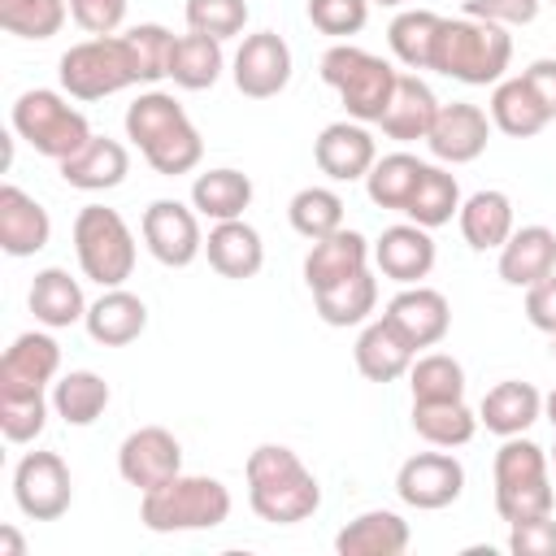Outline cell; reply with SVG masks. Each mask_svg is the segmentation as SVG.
<instances>
[{
  "instance_id": "18",
  "label": "cell",
  "mask_w": 556,
  "mask_h": 556,
  "mask_svg": "<svg viewBox=\"0 0 556 556\" xmlns=\"http://www.w3.org/2000/svg\"><path fill=\"white\" fill-rule=\"evenodd\" d=\"M313 161L326 178L356 182L374 169L378 148H374V135L365 130V122H330L313 143Z\"/></svg>"
},
{
  "instance_id": "6",
  "label": "cell",
  "mask_w": 556,
  "mask_h": 556,
  "mask_svg": "<svg viewBox=\"0 0 556 556\" xmlns=\"http://www.w3.org/2000/svg\"><path fill=\"white\" fill-rule=\"evenodd\" d=\"M317 70H321V83L343 100L352 122H378L395 91V78H400V70H391V61H382L356 43L326 48Z\"/></svg>"
},
{
  "instance_id": "42",
  "label": "cell",
  "mask_w": 556,
  "mask_h": 556,
  "mask_svg": "<svg viewBox=\"0 0 556 556\" xmlns=\"http://www.w3.org/2000/svg\"><path fill=\"white\" fill-rule=\"evenodd\" d=\"M287 217H291V230L304 235V239H326L343 226V200L330 191V187H304L291 195L287 204Z\"/></svg>"
},
{
  "instance_id": "2",
  "label": "cell",
  "mask_w": 556,
  "mask_h": 556,
  "mask_svg": "<svg viewBox=\"0 0 556 556\" xmlns=\"http://www.w3.org/2000/svg\"><path fill=\"white\" fill-rule=\"evenodd\" d=\"M126 139L165 178L191 174L200 165V156H204L200 130L191 126L187 109L169 91H143V96H135L126 104Z\"/></svg>"
},
{
  "instance_id": "3",
  "label": "cell",
  "mask_w": 556,
  "mask_h": 556,
  "mask_svg": "<svg viewBox=\"0 0 556 556\" xmlns=\"http://www.w3.org/2000/svg\"><path fill=\"white\" fill-rule=\"evenodd\" d=\"M513 61V39L495 22L478 17H443L434 35L430 70L465 83V87H495Z\"/></svg>"
},
{
  "instance_id": "5",
  "label": "cell",
  "mask_w": 556,
  "mask_h": 556,
  "mask_svg": "<svg viewBox=\"0 0 556 556\" xmlns=\"http://www.w3.org/2000/svg\"><path fill=\"white\" fill-rule=\"evenodd\" d=\"M495 513L513 526V521H526V517H543L552 513L556 504V491H552V460L547 452L526 439V434H513L500 443L495 452Z\"/></svg>"
},
{
  "instance_id": "56",
  "label": "cell",
  "mask_w": 556,
  "mask_h": 556,
  "mask_svg": "<svg viewBox=\"0 0 556 556\" xmlns=\"http://www.w3.org/2000/svg\"><path fill=\"white\" fill-rule=\"evenodd\" d=\"M547 460H552V469H556V447H552V452H547Z\"/></svg>"
},
{
  "instance_id": "47",
  "label": "cell",
  "mask_w": 556,
  "mask_h": 556,
  "mask_svg": "<svg viewBox=\"0 0 556 556\" xmlns=\"http://www.w3.org/2000/svg\"><path fill=\"white\" fill-rule=\"evenodd\" d=\"M308 22L321 35H361L369 22V0H308Z\"/></svg>"
},
{
  "instance_id": "40",
  "label": "cell",
  "mask_w": 556,
  "mask_h": 556,
  "mask_svg": "<svg viewBox=\"0 0 556 556\" xmlns=\"http://www.w3.org/2000/svg\"><path fill=\"white\" fill-rule=\"evenodd\" d=\"M413 430L430 447H465L478 434V413L465 408V400L443 404H413Z\"/></svg>"
},
{
  "instance_id": "52",
  "label": "cell",
  "mask_w": 556,
  "mask_h": 556,
  "mask_svg": "<svg viewBox=\"0 0 556 556\" xmlns=\"http://www.w3.org/2000/svg\"><path fill=\"white\" fill-rule=\"evenodd\" d=\"M521 78L534 91V100L547 109V117H556V61L552 56H539V61H530L521 70Z\"/></svg>"
},
{
  "instance_id": "14",
  "label": "cell",
  "mask_w": 556,
  "mask_h": 556,
  "mask_svg": "<svg viewBox=\"0 0 556 556\" xmlns=\"http://www.w3.org/2000/svg\"><path fill=\"white\" fill-rule=\"evenodd\" d=\"M235 87L248 100H269L291 83V48L278 30H256L239 43L235 52V70H230Z\"/></svg>"
},
{
  "instance_id": "21",
  "label": "cell",
  "mask_w": 556,
  "mask_h": 556,
  "mask_svg": "<svg viewBox=\"0 0 556 556\" xmlns=\"http://www.w3.org/2000/svg\"><path fill=\"white\" fill-rule=\"evenodd\" d=\"M52 239V222H48V208L26 195L22 187L4 182L0 187V248L9 256H35L43 252Z\"/></svg>"
},
{
  "instance_id": "49",
  "label": "cell",
  "mask_w": 556,
  "mask_h": 556,
  "mask_svg": "<svg viewBox=\"0 0 556 556\" xmlns=\"http://www.w3.org/2000/svg\"><path fill=\"white\" fill-rule=\"evenodd\" d=\"M465 17L495 22V26H530L539 17V0H465Z\"/></svg>"
},
{
  "instance_id": "4",
  "label": "cell",
  "mask_w": 556,
  "mask_h": 556,
  "mask_svg": "<svg viewBox=\"0 0 556 556\" xmlns=\"http://www.w3.org/2000/svg\"><path fill=\"white\" fill-rule=\"evenodd\" d=\"M226 517H230V491L204 473H178L165 486L139 495V521L152 534L217 530Z\"/></svg>"
},
{
  "instance_id": "26",
  "label": "cell",
  "mask_w": 556,
  "mask_h": 556,
  "mask_svg": "<svg viewBox=\"0 0 556 556\" xmlns=\"http://www.w3.org/2000/svg\"><path fill=\"white\" fill-rule=\"evenodd\" d=\"M126 174H130V152L109 135H91L74 156L61 161V178L78 191H109Z\"/></svg>"
},
{
  "instance_id": "39",
  "label": "cell",
  "mask_w": 556,
  "mask_h": 556,
  "mask_svg": "<svg viewBox=\"0 0 556 556\" xmlns=\"http://www.w3.org/2000/svg\"><path fill=\"white\" fill-rule=\"evenodd\" d=\"M439 13L430 9H404L391 17L387 26V43L395 52V61L404 70H430V56H434V35H439Z\"/></svg>"
},
{
  "instance_id": "10",
  "label": "cell",
  "mask_w": 556,
  "mask_h": 556,
  "mask_svg": "<svg viewBox=\"0 0 556 556\" xmlns=\"http://www.w3.org/2000/svg\"><path fill=\"white\" fill-rule=\"evenodd\" d=\"M13 500L30 521H56L74 504L70 469L56 452H26L13 469Z\"/></svg>"
},
{
  "instance_id": "58",
  "label": "cell",
  "mask_w": 556,
  "mask_h": 556,
  "mask_svg": "<svg viewBox=\"0 0 556 556\" xmlns=\"http://www.w3.org/2000/svg\"><path fill=\"white\" fill-rule=\"evenodd\" d=\"M552 4H556V0H552Z\"/></svg>"
},
{
  "instance_id": "31",
  "label": "cell",
  "mask_w": 556,
  "mask_h": 556,
  "mask_svg": "<svg viewBox=\"0 0 556 556\" xmlns=\"http://www.w3.org/2000/svg\"><path fill=\"white\" fill-rule=\"evenodd\" d=\"M26 300H30L35 321L48 326V330H65V326H74V321L87 317L83 287H78V278H70V269H61V265L39 269L35 282H30V295H26Z\"/></svg>"
},
{
  "instance_id": "48",
  "label": "cell",
  "mask_w": 556,
  "mask_h": 556,
  "mask_svg": "<svg viewBox=\"0 0 556 556\" xmlns=\"http://www.w3.org/2000/svg\"><path fill=\"white\" fill-rule=\"evenodd\" d=\"M508 552L513 556H556V521H552V513L513 521L508 526Z\"/></svg>"
},
{
  "instance_id": "11",
  "label": "cell",
  "mask_w": 556,
  "mask_h": 556,
  "mask_svg": "<svg viewBox=\"0 0 556 556\" xmlns=\"http://www.w3.org/2000/svg\"><path fill=\"white\" fill-rule=\"evenodd\" d=\"M143 243L148 252L169 265V269H187L200 252H204V235H200V213L187 208L182 200H152L143 208Z\"/></svg>"
},
{
  "instance_id": "54",
  "label": "cell",
  "mask_w": 556,
  "mask_h": 556,
  "mask_svg": "<svg viewBox=\"0 0 556 556\" xmlns=\"http://www.w3.org/2000/svg\"><path fill=\"white\" fill-rule=\"evenodd\" d=\"M543 417H547V421H552V430H556V387L543 395Z\"/></svg>"
},
{
  "instance_id": "45",
  "label": "cell",
  "mask_w": 556,
  "mask_h": 556,
  "mask_svg": "<svg viewBox=\"0 0 556 556\" xmlns=\"http://www.w3.org/2000/svg\"><path fill=\"white\" fill-rule=\"evenodd\" d=\"M187 26L195 35L235 39L248 26V4L243 0H187Z\"/></svg>"
},
{
  "instance_id": "9",
  "label": "cell",
  "mask_w": 556,
  "mask_h": 556,
  "mask_svg": "<svg viewBox=\"0 0 556 556\" xmlns=\"http://www.w3.org/2000/svg\"><path fill=\"white\" fill-rule=\"evenodd\" d=\"M135 83L139 74H135V61L122 35H91L61 56V87L74 100H104Z\"/></svg>"
},
{
  "instance_id": "8",
  "label": "cell",
  "mask_w": 556,
  "mask_h": 556,
  "mask_svg": "<svg viewBox=\"0 0 556 556\" xmlns=\"http://www.w3.org/2000/svg\"><path fill=\"white\" fill-rule=\"evenodd\" d=\"M13 135L26 139L39 156L61 165L65 156H74L91 139V126L61 91L35 87V91H22L13 100Z\"/></svg>"
},
{
  "instance_id": "35",
  "label": "cell",
  "mask_w": 556,
  "mask_h": 556,
  "mask_svg": "<svg viewBox=\"0 0 556 556\" xmlns=\"http://www.w3.org/2000/svg\"><path fill=\"white\" fill-rule=\"evenodd\" d=\"M313 304H317V317L326 326H361L378 308V278L369 269H361L334 287L313 291Z\"/></svg>"
},
{
  "instance_id": "33",
  "label": "cell",
  "mask_w": 556,
  "mask_h": 556,
  "mask_svg": "<svg viewBox=\"0 0 556 556\" xmlns=\"http://www.w3.org/2000/svg\"><path fill=\"white\" fill-rule=\"evenodd\" d=\"M547 109L534 100V91L526 87V78H500L491 91V126L504 130L508 139H534L547 126Z\"/></svg>"
},
{
  "instance_id": "24",
  "label": "cell",
  "mask_w": 556,
  "mask_h": 556,
  "mask_svg": "<svg viewBox=\"0 0 556 556\" xmlns=\"http://www.w3.org/2000/svg\"><path fill=\"white\" fill-rule=\"evenodd\" d=\"M87 334L104 348H126L135 343L143 330H148V304L126 291V287H104V295L96 304H87V317H83Z\"/></svg>"
},
{
  "instance_id": "27",
  "label": "cell",
  "mask_w": 556,
  "mask_h": 556,
  "mask_svg": "<svg viewBox=\"0 0 556 556\" xmlns=\"http://www.w3.org/2000/svg\"><path fill=\"white\" fill-rule=\"evenodd\" d=\"M543 417V395L530 387V382H495L482 404H478V426H486L491 434L500 439H513V434H526L534 421Z\"/></svg>"
},
{
  "instance_id": "12",
  "label": "cell",
  "mask_w": 556,
  "mask_h": 556,
  "mask_svg": "<svg viewBox=\"0 0 556 556\" xmlns=\"http://www.w3.org/2000/svg\"><path fill=\"white\" fill-rule=\"evenodd\" d=\"M465 491V469L452 452H417L395 473V495L417 513H439Z\"/></svg>"
},
{
  "instance_id": "15",
  "label": "cell",
  "mask_w": 556,
  "mask_h": 556,
  "mask_svg": "<svg viewBox=\"0 0 556 556\" xmlns=\"http://www.w3.org/2000/svg\"><path fill=\"white\" fill-rule=\"evenodd\" d=\"M486 139H491V117L478 104L452 100V104H439V117L426 135V148L443 165H469L486 152Z\"/></svg>"
},
{
  "instance_id": "53",
  "label": "cell",
  "mask_w": 556,
  "mask_h": 556,
  "mask_svg": "<svg viewBox=\"0 0 556 556\" xmlns=\"http://www.w3.org/2000/svg\"><path fill=\"white\" fill-rule=\"evenodd\" d=\"M22 552H26V543H22V534L4 526V530H0V556H22Z\"/></svg>"
},
{
  "instance_id": "46",
  "label": "cell",
  "mask_w": 556,
  "mask_h": 556,
  "mask_svg": "<svg viewBox=\"0 0 556 556\" xmlns=\"http://www.w3.org/2000/svg\"><path fill=\"white\" fill-rule=\"evenodd\" d=\"M48 400L43 395H0V430L9 443H30L43 434Z\"/></svg>"
},
{
  "instance_id": "43",
  "label": "cell",
  "mask_w": 556,
  "mask_h": 556,
  "mask_svg": "<svg viewBox=\"0 0 556 556\" xmlns=\"http://www.w3.org/2000/svg\"><path fill=\"white\" fill-rule=\"evenodd\" d=\"M70 17L65 0H0V26L17 39H52Z\"/></svg>"
},
{
  "instance_id": "51",
  "label": "cell",
  "mask_w": 556,
  "mask_h": 556,
  "mask_svg": "<svg viewBox=\"0 0 556 556\" xmlns=\"http://www.w3.org/2000/svg\"><path fill=\"white\" fill-rule=\"evenodd\" d=\"M526 317L543 334H556V269L547 278H539L534 287H526Z\"/></svg>"
},
{
  "instance_id": "23",
  "label": "cell",
  "mask_w": 556,
  "mask_h": 556,
  "mask_svg": "<svg viewBox=\"0 0 556 556\" xmlns=\"http://www.w3.org/2000/svg\"><path fill=\"white\" fill-rule=\"evenodd\" d=\"M204 256L208 265L222 274V278H256L261 265H265V243L256 235V226H248L243 217H230V222H213L208 239H204Z\"/></svg>"
},
{
  "instance_id": "25",
  "label": "cell",
  "mask_w": 556,
  "mask_h": 556,
  "mask_svg": "<svg viewBox=\"0 0 556 556\" xmlns=\"http://www.w3.org/2000/svg\"><path fill=\"white\" fill-rule=\"evenodd\" d=\"M352 356H356L361 378H369V382H395V378H404V374L413 369L417 348H413L387 317H378V321H369V326L361 330Z\"/></svg>"
},
{
  "instance_id": "13",
  "label": "cell",
  "mask_w": 556,
  "mask_h": 556,
  "mask_svg": "<svg viewBox=\"0 0 556 556\" xmlns=\"http://www.w3.org/2000/svg\"><path fill=\"white\" fill-rule=\"evenodd\" d=\"M117 473L143 495L182 473V447L165 426H139L117 447Z\"/></svg>"
},
{
  "instance_id": "22",
  "label": "cell",
  "mask_w": 556,
  "mask_h": 556,
  "mask_svg": "<svg viewBox=\"0 0 556 556\" xmlns=\"http://www.w3.org/2000/svg\"><path fill=\"white\" fill-rule=\"evenodd\" d=\"M434 117H439L434 91H430L417 74H400V78H395V91H391V100H387V109H382V117H378V126H382V135L395 139V143H417V139L430 135Z\"/></svg>"
},
{
  "instance_id": "32",
  "label": "cell",
  "mask_w": 556,
  "mask_h": 556,
  "mask_svg": "<svg viewBox=\"0 0 556 556\" xmlns=\"http://www.w3.org/2000/svg\"><path fill=\"white\" fill-rule=\"evenodd\" d=\"M252 204V178L243 169H204L195 174L191 182V208L208 222H230V217H243V208Z\"/></svg>"
},
{
  "instance_id": "57",
  "label": "cell",
  "mask_w": 556,
  "mask_h": 556,
  "mask_svg": "<svg viewBox=\"0 0 556 556\" xmlns=\"http://www.w3.org/2000/svg\"><path fill=\"white\" fill-rule=\"evenodd\" d=\"M552 356H556V334H552Z\"/></svg>"
},
{
  "instance_id": "38",
  "label": "cell",
  "mask_w": 556,
  "mask_h": 556,
  "mask_svg": "<svg viewBox=\"0 0 556 556\" xmlns=\"http://www.w3.org/2000/svg\"><path fill=\"white\" fill-rule=\"evenodd\" d=\"M426 161H417L413 152H387L374 161V169L365 174V191L378 208H391V213H404L408 195L417 191V178H421Z\"/></svg>"
},
{
  "instance_id": "36",
  "label": "cell",
  "mask_w": 556,
  "mask_h": 556,
  "mask_svg": "<svg viewBox=\"0 0 556 556\" xmlns=\"http://www.w3.org/2000/svg\"><path fill=\"white\" fill-rule=\"evenodd\" d=\"M222 65H226L222 39L191 30V35H178V43H174L169 78H174V87H182V91H208V87L222 78Z\"/></svg>"
},
{
  "instance_id": "17",
  "label": "cell",
  "mask_w": 556,
  "mask_h": 556,
  "mask_svg": "<svg viewBox=\"0 0 556 556\" xmlns=\"http://www.w3.org/2000/svg\"><path fill=\"white\" fill-rule=\"evenodd\" d=\"M61 369V348L43 330L17 334L0 356V395H43Z\"/></svg>"
},
{
  "instance_id": "29",
  "label": "cell",
  "mask_w": 556,
  "mask_h": 556,
  "mask_svg": "<svg viewBox=\"0 0 556 556\" xmlns=\"http://www.w3.org/2000/svg\"><path fill=\"white\" fill-rule=\"evenodd\" d=\"M556 269V235L547 226H521L500 248V278L508 287H534Z\"/></svg>"
},
{
  "instance_id": "20",
  "label": "cell",
  "mask_w": 556,
  "mask_h": 556,
  "mask_svg": "<svg viewBox=\"0 0 556 556\" xmlns=\"http://www.w3.org/2000/svg\"><path fill=\"white\" fill-rule=\"evenodd\" d=\"M369 256H374L369 239H365L361 230L339 226L334 235L313 239V248H308V256H304V282H308V291L334 287V282H343V278H352V274H361V269H369Z\"/></svg>"
},
{
  "instance_id": "44",
  "label": "cell",
  "mask_w": 556,
  "mask_h": 556,
  "mask_svg": "<svg viewBox=\"0 0 556 556\" xmlns=\"http://www.w3.org/2000/svg\"><path fill=\"white\" fill-rule=\"evenodd\" d=\"M122 39H126V48H130V61H135L139 83H161V78H169V56H174V43H178V39H174L165 26L139 22V26H130Z\"/></svg>"
},
{
  "instance_id": "37",
  "label": "cell",
  "mask_w": 556,
  "mask_h": 556,
  "mask_svg": "<svg viewBox=\"0 0 556 556\" xmlns=\"http://www.w3.org/2000/svg\"><path fill=\"white\" fill-rule=\"evenodd\" d=\"M452 213H460V182H456V174H447L443 165H426L421 178H417V191L404 204V217L426 226V230H434V226H447Z\"/></svg>"
},
{
  "instance_id": "30",
  "label": "cell",
  "mask_w": 556,
  "mask_h": 556,
  "mask_svg": "<svg viewBox=\"0 0 556 556\" xmlns=\"http://www.w3.org/2000/svg\"><path fill=\"white\" fill-rule=\"evenodd\" d=\"M460 235L473 252H500L508 243V235L517 230L513 226V200L495 187L486 191H473L469 200H460Z\"/></svg>"
},
{
  "instance_id": "50",
  "label": "cell",
  "mask_w": 556,
  "mask_h": 556,
  "mask_svg": "<svg viewBox=\"0 0 556 556\" xmlns=\"http://www.w3.org/2000/svg\"><path fill=\"white\" fill-rule=\"evenodd\" d=\"M70 17L87 35H117L126 22V0H70Z\"/></svg>"
},
{
  "instance_id": "28",
  "label": "cell",
  "mask_w": 556,
  "mask_h": 556,
  "mask_svg": "<svg viewBox=\"0 0 556 556\" xmlns=\"http://www.w3.org/2000/svg\"><path fill=\"white\" fill-rule=\"evenodd\" d=\"M408 547V521L391 508H369L334 534L339 556H400Z\"/></svg>"
},
{
  "instance_id": "55",
  "label": "cell",
  "mask_w": 556,
  "mask_h": 556,
  "mask_svg": "<svg viewBox=\"0 0 556 556\" xmlns=\"http://www.w3.org/2000/svg\"><path fill=\"white\" fill-rule=\"evenodd\" d=\"M369 4H387V9H395V4H404V0H369Z\"/></svg>"
},
{
  "instance_id": "34",
  "label": "cell",
  "mask_w": 556,
  "mask_h": 556,
  "mask_svg": "<svg viewBox=\"0 0 556 556\" xmlns=\"http://www.w3.org/2000/svg\"><path fill=\"white\" fill-rule=\"evenodd\" d=\"M52 408L65 426H91L109 408V382L96 369H70L52 382Z\"/></svg>"
},
{
  "instance_id": "19",
  "label": "cell",
  "mask_w": 556,
  "mask_h": 556,
  "mask_svg": "<svg viewBox=\"0 0 556 556\" xmlns=\"http://www.w3.org/2000/svg\"><path fill=\"white\" fill-rule=\"evenodd\" d=\"M374 265L382 269V278H391L400 287L421 282L434 269V239H430V230L417 226V222L387 226L378 235V243H374Z\"/></svg>"
},
{
  "instance_id": "7",
  "label": "cell",
  "mask_w": 556,
  "mask_h": 556,
  "mask_svg": "<svg viewBox=\"0 0 556 556\" xmlns=\"http://www.w3.org/2000/svg\"><path fill=\"white\" fill-rule=\"evenodd\" d=\"M74 252L83 278L96 287H122L135 274V235L117 208L87 204L74 217Z\"/></svg>"
},
{
  "instance_id": "16",
  "label": "cell",
  "mask_w": 556,
  "mask_h": 556,
  "mask_svg": "<svg viewBox=\"0 0 556 556\" xmlns=\"http://www.w3.org/2000/svg\"><path fill=\"white\" fill-rule=\"evenodd\" d=\"M382 317H387L413 348H434V343H443V334L452 330V304H447V295L434 291V287H421V282L400 287V291L387 300Z\"/></svg>"
},
{
  "instance_id": "41",
  "label": "cell",
  "mask_w": 556,
  "mask_h": 556,
  "mask_svg": "<svg viewBox=\"0 0 556 556\" xmlns=\"http://www.w3.org/2000/svg\"><path fill=\"white\" fill-rule=\"evenodd\" d=\"M413 404H443V400H465V369L447 352H426L408 369Z\"/></svg>"
},
{
  "instance_id": "1",
  "label": "cell",
  "mask_w": 556,
  "mask_h": 556,
  "mask_svg": "<svg viewBox=\"0 0 556 556\" xmlns=\"http://www.w3.org/2000/svg\"><path fill=\"white\" fill-rule=\"evenodd\" d=\"M248 504L261 521L269 526H295L308 521L321 508V486L313 478V469L282 443H261L252 447L248 465Z\"/></svg>"
}]
</instances>
